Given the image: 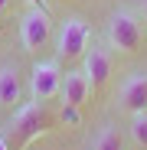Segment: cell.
I'll return each mask as SVG.
<instances>
[{"label":"cell","instance_id":"obj_1","mask_svg":"<svg viewBox=\"0 0 147 150\" xmlns=\"http://www.w3.org/2000/svg\"><path fill=\"white\" fill-rule=\"evenodd\" d=\"M49 127H53V114L46 111V105H23L16 114H13V121H10V137L23 147V144H30V140H36L39 134H46Z\"/></svg>","mask_w":147,"mask_h":150},{"label":"cell","instance_id":"obj_2","mask_svg":"<svg viewBox=\"0 0 147 150\" xmlns=\"http://www.w3.org/2000/svg\"><path fill=\"white\" fill-rule=\"evenodd\" d=\"M88 39H92L88 23H85L82 16H69L62 26H59V36H56V59H59V62H75V59H85Z\"/></svg>","mask_w":147,"mask_h":150},{"label":"cell","instance_id":"obj_3","mask_svg":"<svg viewBox=\"0 0 147 150\" xmlns=\"http://www.w3.org/2000/svg\"><path fill=\"white\" fill-rule=\"evenodd\" d=\"M49 36H53V16H49L46 7H30L20 16V42L26 52L43 49L49 42Z\"/></svg>","mask_w":147,"mask_h":150},{"label":"cell","instance_id":"obj_4","mask_svg":"<svg viewBox=\"0 0 147 150\" xmlns=\"http://www.w3.org/2000/svg\"><path fill=\"white\" fill-rule=\"evenodd\" d=\"M62 88V69H59V59H43L33 65L30 72V98L36 105L49 101V98H56Z\"/></svg>","mask_w":147,"mask_h":150},{"label":"cell","instance_id":"obj_5","mask_svg":"<svg viewBox=\"0 0 147 150\" xmlns=\"http://www.w3.org/2000/svg\"><path fill=\"white\" fill-rule=\"evenodd\" d=\"M108 42L118 52H134L141 46V23L131 10H114L108 20Z\"/></svg>","mask_w":147,"mask_h":150},{"label":"cell","instance_id":"obj_6","mask_svg":"<svg viewBox=\"0 0 147 150\" xmlns=\"http://www.w3.org/2000/svg\"><path fill=\"white\" fill-rule=\"evenodd\" d=\"M118 108L131 117L147 111V72H131L128 75V82L118 91Z\"/></svg>","mask_w":147,"mask_h":150},{"label":"cell","instance_id":"obj_7","mask_svg":"<svg viewBox=\"0 0 147 150\" xmlns=\"http://www.w3.org/2000/svg\"><path fill=\"white\" fill-rule=\"evenodd\" d=\"M111 65H114V59H111V52L105 46H92V52H85V75H88V82H92V91L95 88H102L105 82H108V75H111Z\"/></svg>","mask_w":147,"mask_h":150},{"label":"cell","instance_id":"obj_8","mask_svg":"<svg viewBox=\"0 0 147 150\" xmlns=\"http://www.w3.org/2000/svg\"><path fill=\"white\" fill-rule=\"evenodd\" d=\"M88 95H92V82H88L85 72H65V75H62V88H59L62 105L82 108V105L88 101Z\"/></svg>","mask_w":147,"mask_h":150},{"label":"cell","instance_id":"obj_9","mask_svg":"<svg viewBox=\"0 0 147 150\" xmlns=\"http://www.w3.org/2000/svg\"><path fill=\"white\" fill-rule=\"evenodd\" d=\"M20 98H23L20 69L16 65H0V108H16Z\"/></svg>","mask_w":147,"mask_h":150},{"label":"cell","instance_id":"obj_10","mask_svg":"<svg viewBox=\"0 0 147 150\" xmlns=\"http://www.w3.org/2000/svg\"><path fill=\"white\" fill-rule=\"evenodd\" d=\"M92 150H124V140H121V131L114 127V124H105L102 134L95 137Z\"/></svg>","mask_w":147,"mask_h":150},{"label":"cell","instance_id":"obj_11","mask_svg":"<svg viewBox=\"0 0 147 150\" xmlns=\"http://www.w3.org/2000/svg\"><path fill=\"white\" fill-rule=\"evenodd\" d=\"M131 140L137 147H147V111H141V114L131 117Z\"/></svg>","mask_w":147,"mask_h":150},{"label":"cell","instance_id":"obj_12","mask_svg":"<svg viewBox=\"0 0 147 150\" xmlns=\"http://www.w3.org/2000/svg\"><path fill=\"white\" fill-rule=\"evenodd\" d=\"M62 124H69V127H75V124H79V108L75 105H62Z\"/></svg>","mask_w":147,"mask_h":150},{"label":"cell","instance_id":"obj_13","mask_svg":"<svg viewBox=\"0 0 147 150\" xmlns=\"http://www.w3.org/2000/svg\"><path fill=\"white\" fill-rule=\"evenodd\" d=\"M7 7H10V0H0V13H4V10H7Z\"/></svg>","mask_w":147,"mask_h":150},{"label":"cell","instance_id":"obj_14","mask_svg":"<svg viewBox=\"0 0 147 150\" xmlns=\"http://www.w3.org/2000/svg\"><path fill=\"white\" fill-rule=\"evenodd\" d=\"M30 4H33V7H46V0H30Z\"/></svg>","mask_w":147,"mask_h":150},{"label":"cell","instance_id":"obj_15","mask_svg":"<svg viewBox=\"0 0 147 150\" xmlns=\"http://www.w3.org/2000/svg\"><path fill=\"white\" fill-rule=\"evenodd\" d=\"M0 150H7V137L4 134H0Z\"/></svg>","mask_w":147,"mask_h":150},{"label":"cell","instance_id":"obj_16","mask_svg":"<svg viewBox=\"0 0 147 150\" xmlns=\"http://www.w3.org/2000/svg\"><path fill=\"white\" fill-rule=\"evenodd\" d=\"M141 10H144V16H147V0H141Z\"/></svg>","mask_w":147,"mask_h":150}]
</instances>
